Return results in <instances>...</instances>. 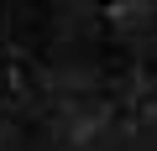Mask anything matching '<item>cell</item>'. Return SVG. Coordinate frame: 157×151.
Returning a JSON list of instances; mask_svg holds the SVG:
<instances>
[{"instance_id":"cell-1","label":"cell","mask_w":157,"mask_h":151,"mask_svg":"<svg viewBox=\"0 0 157 151\" xmlns=\"http://www.w3.org/2000/svg\"><path fill=\"white\" fill-rule=\"evenodd\" d=\"M0 146H157V0H0Z\"/></svg>"}]
</instances>
